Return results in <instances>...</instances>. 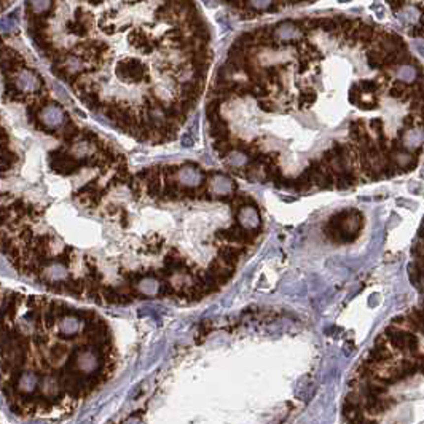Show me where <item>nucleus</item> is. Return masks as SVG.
I'll return each mask as SVG.
<instances>
[{
  "label": "nucleus",
  "instance_id": "obj_1",
  "mask_svg": "<svg viewBox=\"0 0 424 424\" xmlns=\"http://www.w3.org/2000/svg\"><path fill=\"white\" fill-rule=\"evenodd\" d=\"M24 314L2 322V389L26 418L69 413L112 376L117 354L107 322L90 309L29 295Z\"/></svg>",
  "mask_w": 424,
  "mask_h": 424
},
{
  "label": "nucleus",
  "instance_id": "obj_2",
  "mask_svg": "<svg viewBox=\"0 0 424 424\" xmlns=\"http://www.w3.org/2000/svg\"><path fill=\"white\" fill-rule=\"evenodd\" d=\"M115 72L120 80L128 83H144V82H149V75H147V67L139 63L137 59H125V61H120L115 67Z\"/></svg>",
  "mask_w": 424,
  "mask_h": 424
},
{
  "label": "nucleus",
  "instance_id": "obj_3",
  "mask_svg": "<svg viewBox=\"0 0 424 424\" xmlns=\"http://www.w3.org/2000/svg\"><path fill=\"white\" fill-rule=\"evenodd\" d=\"M164 247V239L158 236V234H152V236H149L145 241L142 247H140V251H144L147 254H153L157 255L158 252H161V249Z\"/></svg>",
  "mask_w": 424,
  "mask_h": 424
},
{
  "label": "nucleus",
  "instance_id": "obj_4",
  "mask_svg": "<svg viewBox=\"0 0 424 424\" xmlns=\"http://www.w3.org/2000/svg\"><path fill=\"white\" fill-rule=\"evenodd\" d=\"M211 137L215 140V142H219V140H230L231 137V131H230V126H228L227 120H224L222 123L219 125H212L211 126Z\"/></svg>",
  "mask_w": 424,
  "mask_h": 424
},
{
  "label": "nucleus",
  "instance_id": "obj_5",
  "mask_svg": "<svg viewBox=\"0 0 424 424\" xmlns=\"http://www.w3.org/2000/svg\"><path fill=\"white\" fill-rule=\"evenodd\" d=\"M316 99H318V94H316V91H314V90H311V88H305V90H301V91H300V94H298V98H297L298 109H300V110L309 109V107H311V105L314 104V100H316Z\"/></svg>",
  "mask_w": 424,
  "mask_h": 424
},
{
  "label": "nucleus",
  "instance_id": "obj_6",
  "mask_svg": "<svg viewBox=\"0 0 424 424\" xmlns=\"http://www.w3.org/2000/svg\"><path fill=\"white\" fill-rule=\"evenodd\" d=\"M65 29L72 35L77 37H86L91 29V24H85V23H78V21H69L65 24Z\"/></svg>",
  "mask_w": 424,
  "mask_h": 424
},
{
  "label": "nucleus",
  "instance_id": "obj_7",
  "mask_svg": "<svg viewBox=\"0 0 424 424\" xmlns=\"http://www.w3.org/2000/svg\"><path fill=\"white\" fill-rule=\"evenodd\" d=\"M214 150L219 153L220 158H227V157H230L233 152H236V149H234V144H233V139L214 142Z\"/></svg>",
  "mask_w": 424,
  "mask_h": 424
},
{
  "label": "nucleus",
  "instance_id": "obj_8",
  "mask_svg": "<svg viewBox=\"0 0 424 424\" xmlns=\"http://www.w3.org/2000/svg\"><path fill=\"white\" fill-rule=\"evenodd\" d=\"M16 161H18V157L15 152H11L8 149L2 150V172L5 174L10 167H13V164H15Z\"/></svg>",
  "mask_w": 424,
  "mask_h": 424
},
{
  "label": "nucleus",
  "instance_id": "obj_9",
  "mask_svg": "<svg viewBox=\"0 0 424 424\" xmlns=\"http://www.w3.org/2000/svg\"><path fill=\"white\" fill-rule=\"evenodd\" d=\"M180 171V166L177 164H164L161 166V179L169 180V179H177V172Z\"/></svg>",
  "mask_w": 424,
  "mask_h": 424
},
{
  "label": "nucleus",
  "instance_id": "obj_10",
  "mask_svg": "<svg viewBox=\"0 0 424 424\" xmlns=\"http://www.w3.org/2000/svg\"><path fill=\"white\" fill-rule=\"evenodd\" d=\"M259 107L263 112H266V113H273V112H276L279 109L278 104H276L274 100H271V99H260L259 100Z\"/></svg>",
  "mask_w": 424,
  "mask_h": 424
},
{
  "label": "nucleus",
  "instance_id": "obj_11",
  "mask_svg": "<svg viewBox=\"0 0 424 424\" xmlns=\"http://www.w3.org/2000/svg\"><path fill=\"white\" fill-rule=\"evenodd\" d=\"M120 224H121V227H123V228H126L128 225H130V217H128V214L125 211L120 212Z\"/></svg>",
  "mask_w": 424,
  "mask_h": 424
},
{
  "label": "nucleus",
  "instance_id": "obj_12",
  "mask_svg": "<svg viewBox=\"0 0 424 424\" xmlns=\"http://www.w3.org/2000/svg\"><path fill=\"white\" fill-rule=\"evenodd\" d=\"M107 215H120V212H121V209L118 206H115V204H110V206H107Z\"/></svg>",
  "mask_w": 424,
  "mask_h": 424
}]
</instances>
